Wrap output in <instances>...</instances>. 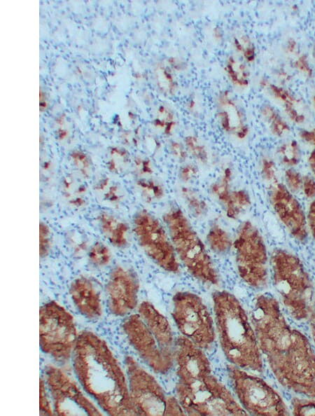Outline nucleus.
Wrapping results in <instances>:
<instances>
[{
  "label": "nucleus",
  "mask_w": 315,
  "mask_h": 416,
  "mask_svg": "<svg viewBox=\"0 0 315 416\" xmlns=\"http://www.w3.org/2000/svg\"><path fill=\"white\" fill-rule=\"evenodd\" d=\"M72 365L83 390L108 415H137L128 381L106 342L89 331L78 335Z\"/></svg>",
  "instance_id": "obj_2"
},
{
  "label": "nucleus",
  "mask_w": 315,
  "mask_h": 416,
  "mask_svg": "<svg viewBox=\"0 0 315 416\" xmlns=\"http://www.w3.org/2000/svg\"><path fill=\"white\" fill-rule=\"evenodd\" d=\"M162 221L178 259L188 272L204 284L218 285L219 274L214 261L183 209L171 205L164 212Z\"/></svg>",
  "instance_id": "obj_4"
},
{
  "label": "nucleus",
  "mask_w": 315,
  "mask_h": 416,
  "mask_svg": "<svg viewBox=\"0 0 315 416\" xmlns=\"http://www.w3.org/2000/svg\"><path fill=\"white\" fill-rule=\"evenodd\" d=\"M135 169L141 176H148L153 172L150 162L147 160H139L135 162Z\"/></svg>",
  "instance_id": "obj_47"
},
{
  "label": "nucleus",
  "mask_w": 315,
  "mask_h": 416,
  "mask_svg": "<svg viewBox=\"0 0 315 416\" xmlns=\"http://www.w3.org/2000/svg\"><path fill=\"white\" fill-rule=\"evenodd\" d=\"M188 153L202 165L209 162V154L206 146L195 136H188L184 140Z\"/></svg>",
  "instance_id": "obj_32"
},
{
  "label": "nucleus",
  "mask_w": 315,
  "mask_h": 416,
  "mask_svg": "<svg viewBox=\"0 0 315 416\" xmlns=\"http://www.w3.org/2000/svg\"><path fill=\"white\" fill-rule=\"evenodd\" d=\"M261 115L274 135L284 137L290 132L288 123L273 106L264 105L261 109Z\"/></svg>",
  "instance_id": "obj_27"
},
{
  "label": "nucleus",
  "mask_w": 315,
  "mask_h": 416,
  "mask_svg": "<svg viewBox=\"0 0 315 416\" xmlns=\"http://www.w3.org/2000/svg\"><path fill=\"white\" fill-rule=\"evenodd\" d=\"M176 398L189 415H246L230 391L212 373L190 385L178 383Z\"/></svg>",
  "instance_id": "obj_6"
},
{
  "label": "nucleus",
  "mask_w": 315,
  "mask_h": 416,
  "mask_svg": "<svg viewBox=\"0 0 315 416\" xmlns=\"http://www.w3.org/2000/svg\"><path fill=\"white\" fill-rule=\"evenodd\" d=\"M312 103H313L314 109L315 110V94H314V95L313 96V98H312Z\"/></svg>",
  "instance_id": "obj_53"
},
{
  "label": "nucleus",
  "mask_w": 315,
  "mask_h": 416,
  "mask_svg": "<svg viewBox=\"0 0 315 416\" xmlns=\"http://www.w3.org/2000/svg\"><path fill=\"white\" fill-rule=\"evenodd\" d=\"M277 153L281 162L288 167L298 165L300 159L299 144L295 140L283 144L278 148Z\"/></svg>",
  "instance_id": "obj_31"
},
{
  "label": "nucleus",
  "mask_w": 315,
  "mask_h": 416,
  "mask_svg": "<svg viewBox=\"0 0 315 416\" xmlns=\"http://www.w3.org/2000/svg\"><path fill=\"white\" fill-rule=\"evenodd\" d=\"M291 405L295 415H315V401L294 398Z\"/></svg>",
  "instance_id": "obj_35"
},
{
  "label": "nucleus",
  "mask_w": 315,
  "mask_h": 416,
  "mask_svg": "<svg viewBox=\"0 0 315 416\" xmlns=\"http://www.w3.org/2000/svg\"><path fill=\"white\" fill-rule=\"evenodd\" d=\"M73 316L54 300L39 309V345L45 354L57 363H66L78 338Z\"/></svg>",
  "instance_id": "obj_7"
},
{
  "label": "nucleus",
  "mask_w": 315,
  "mask_h": 416,
  "mask_svg": "<svg viewBox=\"0 0 315 416\" xmlns=\"http://www.w3.org/2000/svg\"><path fill=\"white\" fill-rule=\"evenodd\" d=\"M173 319L182 334L202 349L215 340L212 317L202 299L189 291H178L172 298Z\"/></svg>",
  "instance_id": "obj_11"
},
{
  "label": "nucleus",
  "mask_w": 315,
  "mask_h": 416,
  "mask_svg": "<svg viewBox=\"0 0 315 416\" xmlns=\"http://www.w3.org/2000/svg\"><path fill=\"white\" fill-rule=\"evenodd\" d=\"M251 204V197L246 190L233 189L222 207L227 218L237 219L246 212Z\"/></svg>",
  "instance_id": "obj_24"
},
{
  "label": "nucleus",
  "mask_w": 315,
  "mask_h": 416,
  "mask_svg": "<svg viewBox=\"0 0 315 416\" xmlns=\"http://www.w3.org/2000/svg\"><path fill=\"white\" fill-rule=\"evenodd\" d=\"M272 278L282 303L296 320L307 319L312 309V283L298 256L283 249L273 251Z\"/></svg>",
  "instance_id": "obj_5"
},
{
  "label": "nucleus",
  "mask_w": 315,
  "mask_h": 416,
  "mask_svg": "<svg viewBox=\"0 0 315 416\" xmlns=\"http://www.w3.org/2000/svg\"><path fill=\"white\" fill-rule=\"evenodd\" d=\"M138 314L153 333L162 347L175 356L176 341L170 324L153 304L144 301L138 307Z\"/></svg>",
  "instance_id": "obj_19"
},
{
  "label": "nucleus",
  "mask_w": 315,
  "mask_h": 416,
  "mask_svg": "<svg viewBox=\"0 0 315 416\" xmlns=\"http://www.w3.org/2000/svg\"><path fill=\"white\" fill-rule=\"evenodd\" d=\"M309 327L312 337L315 344V300L312 303L311 312L309 314Z\"/></svg>",
  "instance_id": "obj_50"
},
{
  "label": "nucleus",
  "mask_w": 315,
  "mask_h": 416,
  "mask_svg": "<svg viewBox=\"0 0 315 416\" xmlns=\"http://www.w3.org/2000/svg\"><path fill=\"white\" fill-rule=\"evenodd\" d=\"M180 194L188 212L194 218L202 219L207 215L209 206L196 190L189 186H182Z\"/></svg>",
  "instance_id": "obj_26"
},
{
  "label": "nucleus",
  "mask_w": 315,
  "mask_h": 416,
  "mask_svg": "<svg viewBox=\"0 0 315 416\" xmlns=\"http://www.w3.org/2000/svg\"><path fill=\"white\" fill-rule=\"evenodd\" d=\"M306 197L313 198L315 197V179L311 176L303 177L302 188Z\"/></svg>",
  "instance_id": "obj_46"
},
{
  "label": "nucleus",
  "mask_w": 315,
  "mask_h": 416,
  "mask_svg": "<svg viewBox=\"0 0 315 416\" xmlns=\"http://www.w3.org/2000/svg\"><path fill=\"white\" fill-rule=\"evenodd\" d=\"M307 222L309 226L310 232L315 239V199L309 205Z\"/></svg>",
  "instance_id": "obj_48"
},
{
  "label": "nucleus",
  "mask_w": 315,
  "mask_h": 416,
  "mask_svg": "<svg viewBox=\"0 0 315 416\" xmlns=\"http://www.w3.org/2000/svg\"><path fill=\"white\" fill-rule=\"evenodd\" d=\"M270 201L290 234L296 240L305 242L308 236L307 219L301 204L293 193L285 185L275 183L270 189Z\"/></svg>",
  "instance_id": "obj_16"
},
{
  "label": "nucleus",
  "mask_w": 315,
  "mask_h": 416,
  "mask_svg": "<svg viewBox=\"0 0 315 416\" xmlns=\"http://www.w3.org/2000/svg\"><path fill=\"white\" fill-rule=\"evenodd\" d=\"M284 178L287 188L293 193L299 192L302 188L303 177L295 169L286 170Z\"/></svg>",
  "instance_id": "obj_37"
},
{
  "label": "nucleus",
  "mask_w": 315,
  "mask_h": 416,
  "mask_svg": "<svg viewBox=\"0 0 315 416\" xmlns=\"http://www.w3.org/2000/svg\"><path fill=\"white\" fill-rule=\"evenodd\" d=\"M46 387L50 394L55 415H103L62 370L48 365L44 369Z\"/></svg>",
  "instance_id": "obj_12"
},
{
  "label": "nucleus",
  "mask_w": 315,
  "mask_h": 416,
  "mask_svg": "<svg viewBox=\"0 0 315 416\" xmlns=\"http://www.w3.org/2000/svg\"><path fill=\"white\" fill-rule=\"evenodd\" d=\"M234 46L244 58L248 62H252L255 58V48L251 40L246 35H241L234 38Z\"/></svg>",
  "instance_id": "obj_33"
},
{
  "label": "nucleus",
  "mask_w": 315,
  "mask_h": 416,
  "mask_svg": "<svg viewBox=\"0 0 315 416\" xmlns=\"http://www.w3.org/2000/svg\"><path fill=\"white\" fill-rule=\"evenodd\" d=\"M218 106L220 123L223 130L239 139L246 137L248 127L244 115L227 92H224L220 96Z\"/></svg>",
  "instance_id": "obj_20"
},
{
  "label": "nucleus",
  "mask_w": 315,
  "mask_h": 416,
  "mask_svg": "<svg viewBox=\"0 0 315 416\" xmlns=\"http://www.w3.org/2000/svg\"><path fill=\"white\" fill-rule=\"evenodd\" d=\"M251 323L261 353L285 388L315 398V353L307 337L286 321L277 300L258 295Z\"/></svg>",
  "instance_id": "obj_1"
},
{
  "label": "nucleus",
  "mask_w": 315,
  "mask_h": 416,
  "mask_svg": "<svg viewBox=\"0 0 315 416\" xmlns=\"http://www.w3.org/2000/svg\"><path fill=\"white\" fill-rule=\"evenodd\" d=\"M69 294L78 312L90 320H97L102 314L100 292L94 282L81 276L70 284Z\"/></svg>",
  "instance_id": "obj_18"
},
{
  "label": "nucleus",
  "mask_w": 315,
  "mask_h": 416,
  "mask_svg": "<svg viewBox=\"0 0 315 416\" xmlns=\"http://www.w3.org/2000/svg\"><path fill=\"white\" fill-rule=\"evenodd\" d=\"M227 75L232 83L239 88H245L249 83V72L241 62L230 57L225 67Z\"/></svg>",
  "instance_id": "obj_29"
},
{
  "label": "nucleus",
  "mask_w": 315,
  "mask_h": 416,
  "mask_svg": "<svg viewBox=\"0 0 315 416\" xmlns=\"http://www.w3.org/2000/svg\"><path fill=\"white\" fill-rule=\"evenodd\" d=\"M265 89L282 106L288 118L295 124H302L307 116L304 104L290 90L270 83H265Z\"/></svg>",
  "instance_id": "obj_21"
},
{
  "label": "nucleus",
  "mask_w": 315,
  "mask_h": 416,
  "mask_svg": "<svg viewBox=\"0 0 315 416\" xmlns=\"http://www.w3.org/2000/svg\"><path fill=\"white\" fill-rule=\"evenodd\" d=\"M158 119V126L163 129L166 134H170L172 132L175 125L172 113L167 109L162 108Z\"/></svg>",
  "instance_id": "obj_41"
},
{
  "label": "nucleus",
  "mask_w": 315,
  "mask_h": 416,
  "mask_svg": "<svg viewBox=\"0 0 315 416\" xmlns=\"http://www.w3.org/2000/svg\"><path fill=\"white\" fill-rule=\"evenodd\" d=\"M73 162L77 168L76 169L84 176H89L91 169L90 163L88 159L85 155H80V156L74 155Z\"/></svg>",
  "instance_id": "obj_43"
},
{
  "label": "nucleus",
  "mask_w": 315,
  "mask_h": 416,
  "mask_svg": "<svg viewBox=\"0 0 315 416\" xmlns=\"http://www.w3.org/2000/svg\"><path fill=\"white\" fill-rule=\"evenodd\" d=\"M299 136L305 143L315 146V127L300 130Z\"/></svg>",
  "instance_id": "obj_49"
},
{
  "label": "nucleus",
  "mask_w": 315,
  "mask_h": 416,
  "mask_svg": "<svg viewBox=\"0 0 315 416\" xmlns=\"http://www.w3.org/2000/svg\"><path fill=\"white\" fill-rule=\"evenodd\" d=\"M158 83L161 89L169 94L175 90V82L172 75L164 67H160L156 72Z\"/></svg>",
  "instance_id": "obj_36"
},
{
  "label": "nucleus",
  "mask_w": 315,
  "mask_h": 416,
  "mask_svg": "<svg viewBox=\"0 0 315 416\" xmlns=\"http://www.w3.org/2000/svg\"><path fill=\"white\" fill-rule=\"evenodd\" d=\"M129 391L137 415H165L168 396L155 378L132 356L125 359Z\"/></svg>",
  "instance_id": "obj_13"
},
{
  "label": "nucleus",
  "mask_w": 315,
  "mask_h": 416,
  "mask_svg": "<svg viewBox=\"0 0 315 416\" xmlns=\"http://www.w3.org/2000/svg\"><path fill=\"white\" fill-rule=\"evenodd\" d=\"M293 67L303 76L311 78L313 76V69L307 57L304 54L298 55L293 62Z\"/></svg>",
  "instance_id": "obj_42"
},
{
  "label": "nucleus",
  "mask_w": 315,
  "mask_h": 416,
  "mask_svg": "<svg viewBox=\"0 0 315 416\" xmlns=\"http://www.w3.org/2000/svg\"><path fill=\"white\" fill-rule=\"evenodd\" d=\"M308 162L311 168L312 172L315 176V148L311 152L308 158Z\"/></svg>",
  "instance_id": "obj_52"
},
{
  "label": "nucleus",
  "mask_w": 315,
  "mask_h": 416,
  "mask_svg": "<svg viewBox=\"0 0 315 416\" xmlns=\"http://www.w3.org/2000/svg\"><path fill=\"white\" fill-rule=\"evenodd\" d=\"M90 263L97 268H102L111 262V253L109 248L101 242H96L88 251Z\"/></svg>",
  "instance_id": "obj_30"
},
{
  "label": "nucleus",
  "mask_w": 315,
  "mask_h": 416,
  "mask_svg": "<svg viewBox=\"0 0 315 416\" xmlns=\"http://www.w3.org/2000/svg\"><path fill=\"white\" fill-rule=\"evenodd\" d=\"M217 332L223 352L232 365L261 373L263 363L258 340L238 299L227 291L212 294Z\"/></svg>",
  "instance_id": "obj_3"
},
{
  "label": "nucleus",
  "mask_w": 315,
  "mask_h": 416,
  "mask_svg": "<svg viewBox=\"0 0 315 416\" xmlns=\"http://www.w3.org/2000/svg\"><path fill=\"white\" fill-rule=\"evenodd\" d=\"M260 173L263 179L271 183H275L276 179V167L274 162L269 157H263L260 161Z\"/></svg>",
  "instance_id": "obj_38"
},
{
  "label": "nucleus",
  "mask_w": 315,
  "mask_h": 416,
  "mask_svg": "<svg viewBox=\"0 0 315 416\" xmlns=\"http://www.w3.org/2000/svg\"><path fill=\"white\" fill-rule=\"evenodd\" d=\"M186 415L177 398L168 396L167 411L165 415Z\"/></svg>",
  "instance_id": "obj_45"
},
{
  "label": "nucleus",
  "mask_w": 315,
  "mask_h": 416,
  "mask_svg": "<svg viewBox=\"0 0 315 416\" xmlns=\"http://www.w3.org/2000/svg\"><path fill=\"white\" fill-rule=\"evenodd\" d=\"M199 173V168L195 164L186 163L178 169V177L181 182L189 183L197 179Z\"/></svg>",
  "instance_id": "obj_39"
},
{
  "label": "nucleus",
  "mask_w": 315,
  "mask_h": 416,
  "mask_svg": "<svg viewBox=\"0 0 315 416\" xmlns=\"http://www.w3.org/2000/svg\"><path fill=\"white\" fill-rule=\"evenodd\" d=\"M233 249L237 270L248 286L261 289L268 280V254L264 238L258 228L250 221L238 227Z\"/></svg>",
  "instance_id": "obj_8"
},
{
  "label": "nucleus",
  "mask_w": 315,
  "mask_h": 416,
  "mask_svg": "<svg viewBox=\"0 0 315 416\" xmlns=\"http://www.w3.org/2000/svg\"><path fill=\"white\" fill-rule=\"evenodd\" d=\"M232 169L230 166H225L216 179L209 186L210 194L221 206L225 202L233 190L232 186Z\"/></svg>",
  "instance_id": "obj_25"
},
{
  "label": "nucleus",
  "mask_w": 315,
  "mask_h": 416,
  "mask_svg": "<svg viewBox=\"0 0 315 416\" xmlns=\"http://www.w3.org/2000/svg\"><path fill=\"white\" fill-rule=\"evenodd\" d=\"M136 187L142 199L148 203L160 201L165 195L163 185L152 178L141 177L137 179Z\"/></svg>",
  "instance_id": "obj_28"
},
{
  "label": "nucleus",
  "mask_w": 315,
  "mask_h": 416,
  "mask_svg": "<svg viewBox=\"0 0 315 416\" xmlns=\"http://www.w3.org/2000/svg\"><path fill=\"white\" fill-rule=\"evenodd\" d=\"M51 248V232L48 226L41 221L39 223V253L40 258L47 256Z\"/></svg>",
  "instance_id": "obj_34"
},
{
  "label": "nucleus",
  "mask_w": 315,
  "mask_h": 416,
  "mask_svg": "<svg viewBox=\"0 0 315 416\" xmlns=\"http://www.w3.org/2000/svg\"><path fill=\"white\" fill-rule=\"evenodd\" d=\"M140 284L137 275L123 265L114 267L106 285L108 307L115 316L130 313L137 305Z\"/></svg>",
  "instance_id": "obj_15"
},
{
  "label": "nucleus",
  "mask_w": 315,
  "mask_h": 416,
  "mask_svg": "<svg viewBox=\"0 0 315 416\" xmlns=\"http://www.w3.org/2000/svg\"><path fill=\"white\" fill-rule=\"evenodd\" d=\"M228 377L242 408L253 415H288L281 396L265 380L232 364L227 366Z\"/></svg>",
  "instance_id": "obj_9"
},
{
  "label": "nucleus",
  "mask_w": 315,
  "mask_h": 416,
  "mask_svg": "<svg viewBox=\"0 0 315 416\" xmlns=\"http://www.w3.org/2000/svg\"><path fill=\"white\" fill-rule=\"evenodd\" d=\"M132 232L146 255L164 271L179 274L180 262L167 230L146 209L139 210L132 220Z\"/></svg>",
  "instance_id": "obj_10"
},
{
  "label": "nucleus",
  "mask_w": 315,
  "mask_h": 416,
  "mask_svg": "<svg viewBox=\"0 0 315 416\" xmlns=\"http://www.w3.org/2000/svg\"><path fill=\"white\" fill-rule=\"evenodd\" d=\"M206 242L209 249L220 256L226 255L233 247L231 235L220 223L213 222L206 234Z\"/></svg>",
  "instance_id": "obj_23"
},
{
  "label": "nucleus",
  "mask_w": 315,
  "mask_h": 416,
  "mask_svg": "<svg viewBox=\"0 0 315 416\" xmlns=\"http://www.w3.org/2000/svg\"><path fill=\"white\" fill-rule=\"evenodd\" d=\"M312 53H313V57L315 60V45L313 47Z\"/></svg>",
  "instance_id": "obj_54"
},
{
  "label": "nucleus",
  "mask_w": 315,
  "mask_h": 416,
  "mask_svg": "<svg viewBox=\"0 0 315 416\" xmlns=\"http://www.w3.org/2000/svg\"><path fill=\"white\" fill-rule=\"evenodd\" d=\"M98 223L103 235L116 248L130 245V227L127 223L107 212H102Z\"/></svg>",
  "instance_id": "obj_22"
},
{
  "label": "nucleus",
  "mask_w": 315,
  "mask_h": 416,
  "mask_svg": "<svg viewBox=\"0 0 315 416\" xmlns=\"http://www.w3.org/2000/svg\"><path fill=\"white\" fill-rule=\"evenodd\" d=\"M122 327L130 345L154 372L166 374L171 370L175 356L162 347L139 314L127 317Z\"/></svg>",
  "instance_id": "obj_14"
},
{
  "label": "nucleus",
  "mask_w": 315,
  "mask_h": 416,
  "mask_svg": "<svg viewBox=\"0 0 315 416\" xmlns=\"http://www.w3.org/2000/svg\"><path fill=\"white\" fill-rule=\"evenodd\" d=\"M169 150L173 157L179 162H184L188 157V151L185 146L177 141L170 144Z\"/></svg>",
  "instance_id": "obj_44"
},
{
  "label": "nucleus",
  "mask_w": 315,
  "mask_h": 416,
  "mask_svg": "<svg viewBox=\"0 0 315 416\" xmlns=\"http://www.w3.org/2000/svg\"><path fill=\"white\" fill-rule=\"evenodd\" d=\"M45 380L40 377L39 382V413L41 415H52V409L48 394Z\"/></svg>",
  "instance_id": "obj_40"
},
{
  "label": "nucleus",
  "mask_w": 315,
  "mask_h": 416,
  "mask_svg": "<svg viewBox=\"0 0 315 416\" xmlns=\"http://www.w3.org/2000/svg\"><path fill=\"white\" fill-rule=\"evenodd\" d=\"M286 50L288 53L295 54L297 53L298 45H297L296 41L294 39H288L286 43Z\"/></svg>",
  "instance_id": "obj_51"
},
{
  "label": "nucleus",
  "mask_w": 315,
  "mask_h": 416,
  "mask_svg": "<svg viewBox=\"0 0 315 416\" xmlns=\"http://www.w3.org/2000/svg\"><path fill=\"white\" fill-rule=\"evenodd\" d=\"M174 359L178 383L190 385L212 373L210 362L203 349L183 335L176 340Z\"/></svg>",
  "instance_id": "obj_17"
}]
</instances>
